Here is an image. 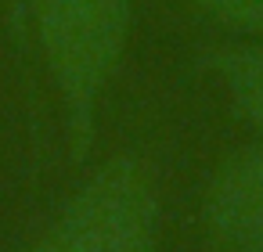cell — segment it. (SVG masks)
Returning a JSON list of instances; mask_svg holds the SVG:
<instances>
[{
    "label": "cell",
    "instance_id": "obj_4",
    "mask_svg": "<svg viewBox=\"0 0 263 252\" xmlns=\"http://www.w3.org/2000/svg\"><path fill=\"white\" fill-rule=\"evenodd\" d=\"M198 62L223 83L234 112L263 133V44H216Z\"/></svg>",
    "mask_w": 263,
    "mask_h": 252
},
{
    "label": "cell",
    "instance_id": "obj_3",
    "mask_svg": "<svg viewBox=\"0 0 263 252\" xmlns=\"http://www.w3.org/2000/svg\"><path fill=\"white\" fill-rule=\"evenodd\" d=\"M205 216L220 252H263V144L238 148L220 162Z\"/></svg>",
    "mask_w": 263,
    "mask_h": 252
},
{
    "label": "cell",
    "instance_id": "obj_7",
    "mask_svg": "<svg viewBox=\"0 0 263 252\" xmlns=\"http://www.w3.org/2000/svg\"><path fill=\"white\" fill-rule=\"evenodd\" d=\"M198 4H205V0H198Z\"/></svg>",
    "mask_w": 263,
    "mask_h": 252
},
{
    "label": "cell",
    "instance_id": "obj_6",
    "mask_svg": "<svg viewBox=\"0 0 263 252\" xmlns=\"http://www.w3.org/2000/svg\"><path fill=\"white\" fill-rule=\"evenodd\" d=\"M4 4V15H8V29L18 44V51L26 47V18H29V0H0Z\"/></svg>",
    "mask_w": 263,
    "mask_h": 252
},
{
    "label": "cell",
    "instance_id": "obj_2",
    "mask_svg": "<svg viewBox=\"0 0 263 252\" xmlns=\"http://www.w3.org/2000/svg\"><path fill=\"white\" fill-rule=\"evenodd\" d=\"M159 195L144 162L112 159L72 198L36 252H152Z\"/></svg>",
    "mask_w": 263,
    "mask_h": 252
},
{
    "label": "cell",
    "instance_id": "obj_5",
    "mask_svg": "<svg viewBox=\"0 0 263 252\" xmlns=\"http://www.w3.org/2000/svg\"><path fill=\"white\" fill-rule=\"evenodd\" d=\"M202 8H209L216 18H223L238 29L263 36V0H205Z\"/></svg>",
    "mask_w": 263,
    "mask_h": 252
},
{
    "label": "cell",
    "instance_id": "obj_1",
    "mask_svg": "<svg viewBox=\"0 0 263 252\" xmlns=\"http://www.w3.org/2000/svg\"><path fill=\"white\" fill-rule=\"evenodd\" d=\"M29 15L65 105L72 155L83 159L94 137L98 98L108 87L130 36L134 4L130 0H29Z\"/></svg>",
    "mask_w": 263,
    "mask_h": 252
}]
</instances>
